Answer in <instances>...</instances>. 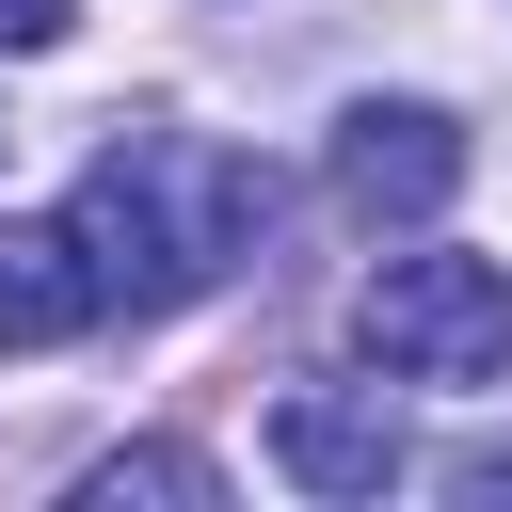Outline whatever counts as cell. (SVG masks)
<instances>
[{
	"instance_id": "1",
	"label": "cell",
	"mask_w": 512,
	"mask_h": 512,
	"mask_svg": "<svg viewBox=\"0 0 512 512\" xmlns=\"http://www.w3.org/2000/svg\"><path fill=\"white\" fill-rule=\"evenodd\" d=\"M80 256H96V288L112 304H192V288H224L240 256H256V224H272V176L240 160V144H208V128H112L96 160H80Z\"/></svg>"
},
{
	"instance_id": "2",
	"label": "cell",
	"mask_w": 512,
	"mask_h": 512,
	"mask_svg": "<svg viewBox=\"0 0 512 512\" xmlns=\"http://www.w3.org/2000/svg\"><path fill=\"white\" fill-rule=\"evenodd\" d=\"M352 336L400 384H512V272L496 256H384L352 288Z\"/></svg>"
},
{
	"instance_id": "3",
	"label": "cell",
	"mask_w": 512,
	"mask_h": 512,
	"mask_svg": "<svg viewBox=\"0 0 512 512\" xmlns=\"http://www.w3.org/2000/svg\"><path fill=\"white\" fill-rule=\"evenodd\" d=\"M448 192H464V128H448V112H416V96L336 112V208H352V224H432Z\"/></svg>"
},
{
	"instance_id": "4",
	"label": "cell",
	"mask_w": 512,
	"mask_h": 512,
	"mask_svg": "<svg viewBox=\"0 0 512 512\" xmlns=\"http://www.w3.org/2000/svg\"><path fill=\"white\" fill-rule=\"evenodd\" d=\"M272 464H288L304 496H384V480H400V416H384V400H352V384H288Z\"/></svg>"
},
{
	"instance_id": "5",
	"label": "cell",
	"mask_w": 512,
	"mask_h": 512,
	"mask_svg": "<svg viewBox=\"0 0 512 512\" xmlns=\"http://www.w3.org/2000/svg\"><path fill=\"white\" fill-rule=\"evenodd\" d=\"M96 304H112V288H96V256H80V224H0V352H64Z\"/></svg>"
},
{
	"instance_id": "6",
	"label": "cell",
	"mask_w": 512,
	"mask_h": 512,
	"mask_svg": "<svg viewBox=\"0 0 512 512\" xmlns=\"http://www.w3.org/2000/svg\"><path fill=\"white\" fill-rule=\"evenodd\" d=\"M80 496H96V512H128V496H208V464H192V448H112Z\"/></svg>"
},
{
	"instance_id": "7",
	"label": "cell",
	"mask_w": 512,
	"mask_h": 512,
	"mask_svg": "<svg viewBox=\"0 0 512 512\" xmlns=\"http://www.w3.org/2000/svg\"><path fill=\"white\" fill-rule=\"evenodd\" d=\"M80 32V0H0V48H64Z\"/></svg>"
}]
</instances>
